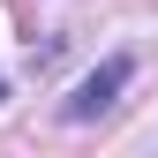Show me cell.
Masks as SVG:
<instances>
[{
	"label": "cell",
	"instance_id": "1",
	"mask_svg": "<svg viewBox=\"0 0 158 158\" xmlns=\"http://www.w3.org/2000/svg\"><path fill=\"white\" fill-rule=\"evenodd\" d=\"M128 75H135V60H128V53H113V60H106V68H90V75H83V83H75V90H68V106H60V113H68V121H98V113H106V106H113V98H121V90H128Z\"/></svg>",
	"mask_w": 158,
	"mask_h": 158
},
{
	"label": "cell",
	"instance_id": "2",
	"mask_svg": "<svg viewBox=\"0 0 158 158\" xmlns=\"http://www.w3.org/2000/svg\"><path fill=\"white\" fill-rule=\"evenodd\" d=\"M0 98H8V75H0Z\"/></svg>",
	"mask_w": 158,
	"mask_h": 158
}]
</instances>
